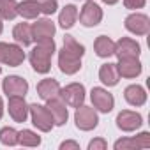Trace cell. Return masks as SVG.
Wrapping results in <instances>:
<instances>
[{
	"mask_svg": "<svg viewBox=\"0 0 150 150\" xmlns=\"http://www.w3.org/2000/svg\"><path fill=\"white\" fill-rule=\"evenodd\" d=\"M124 99L127 101V104L134 106V108H139L146 103V90L138 85V83H132L129 87H125L124 90Z\"/></svg>",
	"mask_w": 150,
	"mask_h": 150,
	"instance_id": "e0dca14e",
	"label": "cell"
},
{
	"mask_svg": "<svg viewBox=\"0 0 150 150\" xmlns=\"http://www.w3.org/2000/svg\"><path fill=\"white\" fill-rule=\"evenodd\" d=\"M2 90L7 97H13V96H20V97H25L28 94V81L21 76H7L2 83Z\"/></svg>",
	"mask_w": 150,
	"mask_h": 150,
	"instance_id": "8fae6325",
	"label": "cell"
},
{
	"mask_svg": "<svg viewBox=\"0 0 150 150\" xmlns=\"http://www.w3.org/2000/svg\"><path fill=\"white\" fill-rule=\"evenodd\" d=\"M90 101L92 106L99 111V113H110L115 108V97L113 94H110L106 88L103 87H94L90 92Z\"/></svg>",
	"mask_w": 150,
	"mask_h": 150,
	"instance_id": "52a82bcc",
	"label": "cell"
},
{
	"mask_svg": "<svg viewBox=\"0 0 150 150\" xmlns=\"http://www.w3.org/2000/svg\"><path fill=\"white\" fill-rule=\"evenodd\" d=\"M46 108L50 110L55 125H65V122L69 118V110H67V104L60 97H53V99L46 101Z\"/></svg>",
	"mask_w": 150,
	"mask_h": 150,
	"instance_id": "9a60e30c",
	"label": "cell"
},
{
	"mask_svg": "<svg viewBox=\"0 0 150 150\" xmlns=\"http://www.w3.org/2000/svg\"><path fill=\"white\" fill-rule=\"evenodd\" d=\"M74 124L80 131H92L97 127L99 124V115H97V110L94 106H78L76 111H74Z\"/></svg>",
	"mask_w": 150,
	"mask_h": 150,
	"instance_id": "3957f363",
	"label": "cell"
},
{
	"mask_svg": "<svg viewBox=\"0 0 150 150\" xmlns=\"http://www.w3.org/2000/svg\"><path fill=\"white\" fill-rule=\"evenodd\" d=\"M145 4H146V0H124V7L131 9V11L141 9V7H145Z\"/></svg>",
	"mask_w": 150,
	"mask_h": 150,
	"instance_id": "1f68e13d",
	"label": "cell"
},
{
	"mask_svg": "<svg viewBox=\"0 0 150 150\" xmlns=\"http://www.w3.org/2000/svg\"><path fill=\"white\" fill-rule=\"evenodd\" d=\"M94 51L99 58H110L115 53V41H111L108 35H99L94 41Z\"/></svg>",
	"mask_w": 150,
	"mask_h": 150,
	"instance_id": "ffe728a7",
	"label": "cell"
},
{
	"mask_svg": "<svg viewBox=\"0 0 150 150\" xmlns=\"http://www.w3.org/2000/svg\"><path fill=\"white\" fill-rule=\"evenodd\" d=\"M4 117V101H2V97H0V118Z\"/></svg>",
	"mask_w": 150,
	"mask_h": 150,
	"instance_id": "836d02e7",
	"label": "cell"
},
{
	"mask_svg": "<svg viewBox=\"0 0 150 150\" xmlns=\"http://www.w3.org/2000/svg\"><path fill=\"white\" fill-rule=\"evenodd\" d=\"M55 51H57V44H55L53 37L37 41L28 55L32 69L39 74H48L51 71V57Z\"/></svg>",
	"mask_w": 150,
	"mask_h": 150,
	"instance_id": "6da1fadb",
	"label": "cell"
},
{
	"mask_svg": "<svg viewBox=\"0 0 150 150\" xmlns=\"http://www.w3.org/2000/svg\"><path fill=\"white\" fill-rule=\"evenodd\" d=\"M60 150H80V143L78 141H72V139L62 141L60 143Z\"/></svg>",
	"mask_w": 150,
	"mask_h": 150,
	"instance_id": "d6a6232c",
	"label": "cell"
},
{
	"mask_svg": "<svg viewBox=\"0 0 150 150\" xmlns=\"http://www.w3.org/2000/svg\"><path fill=\"white\" fill-rule=\"evenodd\" d=\"M37 4H39V11L44 16H51L58 9V2H57V0H37Z\"/></svg>",
	"mask_w": 150,
	"mask_h": 150,
	"instance_id": "83f0119b",
	"label": "cell"
},
{
	"mask_svg": "<svg viewBox=\"0 0 150 150\" xmlns=\"http://www.w3.org/2000/svg\"><path fill=\"white\" fill-rule=\"evenodd\" d=\"M106 148H108V143L104 138H94L88 143V150H106Z\"/></svg>",
	"mask_w": 150,
	"mask_h": 150,
	"instance_id": "4dcf8cb0",
	"label": "cell"
},
{
	"mask_svg": "<svg viewBox=\"0 0 150 150\" xmlns=\"http://www.w3.org/2000/svg\"><path fill=\"white\" fill-rule=\"evenodd\" d=\"M39 14H41V11H39L37 0H23V2H18V16H21L23 20H37Z\"/></svg>",
	"mask_w": 150,
	"mask_h": 150,
	"instance_id": "603a6c76",
	"label": "cell"
},
{
	"mask_svg": "<svg viewBox=\"0 0 150 150\" xmlns=\"http://www.w3.org/2000/svg\"><path fill=\"white\" fill-rule=\"evenodd\" d=\"M2 30H4V23H2V18H0V34H2Z\"/></svg>",
	"mask_w": 150,
	"mask_h": 150,
	"instance_id": "d590c367",
	"label": "cell"
},
{
	"mask_svg": "<svg viewBox=\"0 0 150 150\" xmlns=\"http://www.w3.org/2000/svg\"><path fill=\"white\" fill-rule=\"evenodd\" d=\"M99 80L106 87H117L118 81H120V74H118L117 64H111V62L103 64L99 67Z\"/></svg>",
	"mask_w": 150,
	"mask_h": 150,
	"instance_id": "ac0fdd59",
	"label": "cell"
},
{
	"mask_svg": "<svg viewBox=\"0 0 150 150\" xmlns=\"http://www.w3.org/2000/svg\"><path fill=\"white\" fill-rule=\"evenodd\" d=\"M9 103H7V111L11 115V118L18 124H23L27 122L28 118V104L25 101V97H20V96H13V97H7Z\"/></svg>",
	"mask_w": 150,
	"mask_h": 150,
	"instance_id": "4fadbf2b",
	"label": "cell"
},
{
	"mask_svg": "<svg viewBox=\"0 0 150 150\" xmlns=\"http://www.w3.org/2000/svg\"><path fill=\"white\" fill-rule=\"evenodd\" d=\"M0 72H2V65H0Z\"/></svg>",
	"mask_w": 150,
	"mask_h": 150,
	"instance_id": "8d00e7d4",
	"label": "cell"
},
{
	"mask_svg": "<svg viewBox=\"0 0 150 150\" xmlns=\"http://www.w3.org/2000/svg\"><path fill=\"white\" fill-rule=\"evenodd\" d=\"M28 117H30L34 127H37L41 132H50L55 127V122H53L50 110L42 104H37V103L28 104Z\"/></svg>",
	"mask_w": 150,
	"mask_h": 150,
	"instance_id": "7a4b0ae2",
	"label": "cell"
},
{
	"mask_svg": "<svg viewBox=\"0 0 150 150\" xmlns=\"http://www.w3.org/2000/svg\"><path fill=\"white\" fill-rule=\"evenodd\" d=\"M85 2H87V0H85Z\"/></svg>",
	"mask_w": 150,
	"mask_h": 150,
	"instance_id": "74e56055",
	"label": "cell"
},
{
	"mask_svg": "<svg viewBox=\"0 0 150 150\" xmlns=\"http://www.w3.org/2000/svg\"><path fill=\"white\" fill-rule=\"evenodd\" d=\"M25 58L27 55L23 51V46L0 42V64H6L9 67H18L25 62Z\"/></svg>",
	"mask_w": 150,
	"mask_h": 150,
	"instance_id": "277c9868",
	"label": "cell"
},
{
	"mask_svg": "<svg viewBox=\"0 0 150 150\" xmlns=\"http://www.w3.org/2000/svg\"><path fill=\"white\" fill-rule=\"evenodd\" d=\"M78 20V7L76 6H72V4H67L60 14H58V25L64 28V30H69L74 27V23H76Z\"/></svg>",
	"mask_w": 150,
	"mask_h": 150,
	"instance_id": "7402d4cb",
	"label": "cell"
},
{
	"mask_svg": "<svg viewBox=\"0 0 150 150\" xmlns=\"http://www.w3.org/2000/svg\"><path fill=\"white\" fill-rule=\"evenodd\" d=\"M78 18H80V23L87 28L97 27L103 21V9L94 0H87L85 6L81 7V11L78 13Z\"/></svg>",
	"mask_w": 150,
	"mask_h": 150,
	"instance_id": "8992f818",
	"label": "cell"
},
{
	"mask_svg": "<svg viewBox=\"0 0 150 150\" xmlns=\"http://www.w3.org/2000/svg\"><path fill=\"white\" fill-rule=\"evenodd\" d=\"M85 87L81 83H69L65 87H60L58 97L71 108H78L85 103Z\"/></svg>",
	"mask_w": 150,
	"mask_h": 150,
	"instance_id": "5b68a950",
	"label": "cell"
},
{
	"mask_svg": "<svg viewBox=\"0 0 150 150\" xmlns=\"http://www.w3.org/2000/svg\"><path fill=\"white\" fill-rule=\"evenodd\" d=\"M125 28L134 35H146L150 32V18L143 13H132L124 21Z\"/></svg>",
	"mask_w": 150,
	"mask_h": 150,
	"instance_id": "9c48e42d",
	"label": "cell"
},
{
	"mask_svg": "<svg viewBox=\"0 0 150 150\" xmlns=\"http://www.w3.org/2000/svg\"><path fill=\"white\" fill-rule=\"evenodd\" d=\"M117 69H118L120 78L132 80V78H138L139 74H141L143 65H141V62H139L138 57H124V58H118Z\"/></svg>",
	"mask_w": 150,
	"mask_h": 150,
	"instance_id": "30bf717a",
	"label": "cell"
},
{
	"mask_svg": "<svg viewBox=\"0 0 150 150\" xmlns=\"http://www.w3.org/2000/svg\"><path fill=\"white\" fill-rule=\"evenodd\" d=\"M60 94V83L53 78H44L37 83V96L42 101H50L53 97H58Z\"/></svg>",
	"mask_w": 150,
	"mask_h": 150,
	"instance_id": "d6986e66",
	"label": "cell"
},
{
	"mask_svg": "<svg viewBox=\"0 0 150 150\" xmlns=\"http://www.w3.org/2000/svg\"><path fill=\"white\" fill-rule=\"evenodd\" d=\"M30 27H32V39H34V42H37V41H41V39L53 37L55 32H57L55 23H53L51 20H48V18H42V20L37 18L35 23H32Z\"/></svg>",
	"mask_w": 150,
	"mask_h": 150,
	"instance_id": "2e32d148",
	"label": "cell"
},
{
	"mask_svg": "<svg viewBox=\"0 0 150 150\" xmlns=\"http://www.w3.org/2000/svg\"><path fill=\"white\" fill-rule=\"evenodd\" d=\"M13 37H14L16 44H20V46H30V44L34 42L30 23H25V21L18 23V25L13 28Z\"/></svg>",
	"mask_w": 150,
	"mask_h": 150,
	"instance_id": "44dd1931",
	"label": "cell"
},
{
	"mask_svg": "<svg viewBox=\"0 0 150 150\" xmlns=\"http://www.w3.org/2000/svg\"><path fill=\"white\" fill-rule=\"evenodd\" d=\"M101 2H104V4H108V6H115L118 0H101Z\"/></svg>",
	"mask_w": 150,
	"mask_h": 150,
	"instance_id": "e575fe53",
	"label": "cell"
},
{
	"mask_svg": "<svg viewBox=\"0 0 150 150\" xmlns=\"http://www.w3.org/2000/svg\"><path fill=\"white\" fill-rule=\"evenodd\" d=\"M18 16V2L16 0H0V18L14 20Z\"/></svg>",
	"mask_w": 150,
	"mask_h": 150,
	"instance_id": "d4e9b609",
	"label": "cell"
},
{
	"mask_svg": "<svg viewBox=\"0 0 150 150\" xmlns=\"http://www.w3.org/2000/svg\"><path fill=\"white\" fill-rule=\"evenodd\" d=\"M141 125H143V117H141L138 111L122 110V111L117 115V127H118L120 131H124V132L138 131Z\"/></svg>",
	"mask_w": 150,
	"mask_h": 150,
	"instance_id": "ba28073f",
	"label": "cell"
},
{
	"mask_svg": "<svg viewBox=\"0 0 150 150\" xmlns=\"http://www.w3.org/2000/svg\"><path fill=\"white\" fill-rule=\"evenodd\" d=\"M58 69L67 74V76H71V74H76L80 69H81V58L72 55L69 51H65L64 48L58 51Z\"/></svg>",
	"mask_w": 150,
	"mask_h": 150,
	"instance_id": "5bb4252c",
	"label": "cell"
},
{
	"mask_svg": "<svg viewBox=\"0 0 150 150\" xmlns=\"http://www.w3.org/2000/svg\"><path fill=\"white\" fill-rule=\"evenodd\" d=\"M65 51H69V53H72V55H76V57H83L85 55V46L83 44H80L76 39H74L72 35H65L64 37V46H62Z\"/></svg>",
	"mask_w": 150,
	"mask_h": 150,
	"instance_id": "4316f807",
	"label": "cell"
},
{
	"mask_svg": "<svg viewBox=\"0 0 150 150\" xmlns=\"http://www.w3.org/2000/svg\"><path fill=\"white\" fill-rule=\"evenodd\" d=\"M117 58H124V57H138L141 55V46L136 39L132 37H120L115 42V53Z\"/></svg>",
	"mask_w": 150,
	"mask_h": 150,
	"instance_id": "7c38bea8",
	"label": "cell"
},
{
	"mask_svg": "<svg viewBox=\"0 0 150 150\" xmlns=\"http://www.w3.org/2000/svg\"><path fill=\"white\" fill-rule=\"evenodd\" d=\"M113 148L115 150H136L138 145H136V139L134 136L132 138H120L113 143Z\"/></svg>",
	"mask_w": 150,
	"mask_h": 150,
	"instance_id": "f1b7e54d",
	"label": "cell"
},
{
	"mask_svg": "<svg viewBox=\"0 0 150 150\" xmlns=\"http://www.w3.org/2000/svg\"><path fill=\"white\" fill-rule=\"evenodd\" d=\"M134 139H136L138 148H150V132L143 131V132L136 134V136H134Z\"/></svg>",
	"mask_w": 150,
	"mask_h": 150,
	"instance_id": "f546056e",
	"label": "cell"
},
{
	"mask_svg": "<svg viewBox=\"0 0 150 150\" xmlns=\"http://www.w3.org/2000/svg\"><path fill=\"white\" fill-rule=\"evenodd\" d=\"M18 138H20V131H16L14 127H2L0 129V143L6 146H16L18 145Z\"/></svg>",
	"mask_w": 150,
	"mask_h": 150,
	"instance_id": "cb8c5ba5",
	"label": "cell"
},
{
	"mask_svg": "<svg viewBox=\"0 0 150 150\" xmlns=\"http://www.w3.org/2000/svg\"><path fill=\"white\" fill-rule=\"evenodd\" d=\"M18 145L21 146H39L41 145V136L30 129H23L20 131V138H18Z\"/></svg>",
	"mask_w": 150,
	"mask_h": 150,
	"instance_id": "484cf974",
	"label": "cell"
}]
</instances>
